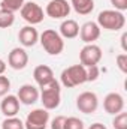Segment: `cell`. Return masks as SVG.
I'll return each mask as SVG.
<instances>
[{
  "mask_svg": "<svg viewBox=\"0 0 127 129\" xmlns=\"http://www.w3.org/2000/svg\"><path fill=\"white\" fill-rule=\"evenodd\" d=\"M97 26L111 32H118L126 26V17L123 12L115 9H105L97 17Z\"/></svg>",
  "mask_w": 127,
  "mask_h": 129,
  "instance_id": "obj_1",
  "label": "cell"
},
{
  "mask_svg": "<svg viewBox=\"0 0 127 129\" xmlns=\"http://www.w3.org/2000/svg\"><path fill=\"white\" fill-rule=\"evenodd\" d=\"M39 99L43 105L45 110H55L60 107L61 102V89H60V83L57 80L51 81L49 84L40 87L39 92Z\"/></svg>",
  "mask_w": 127,
  "mask_h": 129,
  "instance_id": "obj_2",
  "label": "cell"
},
{
  "mask_svg": "<svg viewBox=\"0 0 127 129\" xmlns=\"http://www.w3.org/2000/svg\"><path fill=\"white\" fill-rule=\"evenodd\" d=\"M60 81L66 89H72V87L87 83V68L82 66L81 63L66 68L60 75Z\"/></svg>",
  "mask_w": 127,
  "mask_h": 129,
  "instance_id": "obj_3",
  "label": "cell"
},
{
  "mask_svg": "<svg viewBox=\"0 0 127 129\" xmlns=\"http://www.w3.org/2000/svg\"><path fill=\"white\" fill-rule=\"evenodd\" d=\"M39 42L49 56H58L64 50L63 38L60 36V33L52 29H46L42 32V35H39Z\"/></svg>",
  "mask_w": 127,
  "mask_h": 129,
  "instance_id": "obj_4",
  "label": "cell"
},
{
  "mask_svg": "<svg viewBox=\"0 0 127 129\" xmlns=\"http://www.w3.org/2000/svg\"><path fill=\"white\" fill-rule=\"evenodd\" d=\"M20 14L23 17V20L26 23H29V26H36L39 23L43 21V9L36 3V2H26L23 5V8L20 9Z\"/></svg>",
  "mask_w": 127,
  "mask_h": 129,
  "instance_id": "obj_5",
  "label": "cell"
},
{
  "mask_svg": "<svg viewBox=\"0 0 127 129\" xmlns=\"http://www.w3.org/2000/svg\"><path fill=\"white\" fill-rule=\"evenodd\" d=\"M102 48L96 44H85L82 50L79 51V62L82 66L90 68V66H97L102 60Z\"/></svg>",
  "mask_w": 127,
  "mask_h": 129,
  "instance_id": "obj_6",
  "label": "cell"
},
{
  "mask_svg": "<svg viewBox=\"0 0 127 129\" xmlns=\"http://www.w3.org/2000/svg\"><path fill=\"white\" fill-rule=\"evenodd\" d=\"M49 123V113L45 108H36L27 114L24 129H46Z\"/></svg>",
  "mask_w": 127,
  "mask_h": 129,
  "instance_id": "obj_7",
  "label": "cell"
},
{
  "mask_svg": "<svg viewBox=\"0 0 127 129\" xmlns=\"http://www.w3.org/2000/svg\"><path fill=\"white\" fill-rule=\"evenodd\" d=\"M70 9V3L67 0H49L45 8V14L52 20H63L69 17Z\"/></svg>",
  "mask_w": 127,
  "mask_h": 129,
  "instance_id": "obj_8",
  "label": "cell"
},
{
  "mask_svg": "<svg viewBox=\"0 0 127 129\" xmlns=\"http://www.w3.org/2000/svg\"><path fill=\"white\" fill-rule=\"evenodd\" d=\"M76 108L84 114H93L99 108V98L94 92H82L76 98Z\"/></svg>",
  "mask_w": 127,
  "mask_h": 129,
  "instance_id": "obj_9",
  "label": "cell"
},
{
  "mask_svg": "<svg viewBox=\"0 0 127 129\" xmlns=\"http://www.w3.org/2000/svg\"><path fill=\"white\" fill-rule=\"evenodd\" d=\"M103 108L108 114L115 116V114H118L124 110V98L118 92H111L103 99Z\"/></svg>",
  "mask_w": 127,
  "mask_h": 129,
  "instance_id": "obj_10",
  "label": "cell"
},
{
  "mask_svg": "<svg viewBox=\"0 0 127 129\" xmlns=\"http://www.w3.org/2000/svg\"><path fill=\"white\" fill-rule=\"evenodd\" d=\"M8 64L12 69H15V71L24 69L29 64V54H27V51L24 48H20V47L12 48L9 56H8Z\"/></svg>",
  "mask_w": 127,
  "mask_h": 129,
  "instance_id": "obj_11",
  "label": "cell"
},
{
  "mask_svg": "<svg viewBox=\"0 0 127 129\" xmlns=\"http://www.w3.org/2000/svg\"><path fill=\"white\" fill-rule=\"evenodd\" d=\"M18 101L20 104H24V105H33L39 101V89L34 87L33 84H23L20 89H18Z\"/></svg>",
  "mask_w": 127,
  "mask_h": 129,
  "instance_id": "obj_12",
  "label": "cell"
},
{
  "mask_svg": "<svg viewBox=\"0 0 127 129\" xmlns=\"http://www.w3.org/2000/svg\"><path fill=\"white\" fill-rule=\"evenodd\" d=\"M79 36H81L82 42L94 44V41H97L100 38V27L94 21H87L79 27Z\"/></svg>",
  "mask_w": 127,
  "mask_h": 129,
  "instance_id": "obj_13",
  "label": "cell"
},
{
  "mask_svg": "<svg viewBox=\"0 0 127 129\" xmlns=\"http://www.w3.org/2000/svg\"><path fill=\"white\" fill-rule=\"evenodd\" d=\"M0 111L5 117H14L20 111V101L17 95H6L0 102Z\"/></svg>",
  "mask_w": 127,
  "mask_h": 129,
  "instance_id": "obj_14",
  "label": "cell"
},
{
  "mask_svg": "<svg viewBox=\"0 0 127 129\" xmlns=\"http://www.w3.org/2000/svg\"><path fill=\"white\" fill-rule=\"evenodd\" d=\"M33 78H34V81L37 83L39 87H43V86H46V84H49L51 81L55 80L54 78V72H52V69L48 64L36 66L34 71H33Z\"/></svg>",
  "mask_w": 127,
  "mask_h": 129,
  "instance_id": "obj_15",
  "label": "cell"
},
{
  "mask_svg": "<svg viewBox=\"0 0 127 129\" xmlns=\"http://www.w3.org/2000/svg\"><path fill=\"white\" fill-rule=\"evenodd\" d=\"M18 39H20V44L26 48L34 47L39 41V33L34 29V26H24L18 33Z\"/></svg>",
  "mask_w": 127,
  "mask_h": 129,
  "instance_id": "obj_16",
  "label": "cell"
},
{
  "mask_svg": "<svg viewBox=\"0 0 127 129\" xmlns=\"http://www.w3.org/2000/svg\"><path fill=\"white\" fill-rule=\"evenodd\" d=\"M79 35V24L75 20L66 18L60 24V36L63 39H73Z\"/></svg>",
  "mask_w": 127,
  "mask_h": 129,
  "instance_id": "obj_17",
  "label": "cell"
},
{
  "mask_svg": "<svg viewBox=\"0 0 127 129\" xmlns=\"http://www.w3.org/2000/svg\"><path fill=\"white\" fill-rule=\"evenodd\" d=\"M70 8L79 15H88L94 9V0H70Z\"/></svg>",
  "mask_w": 127,
  "mask_h": 129,
  "instance_id": "obj_18",
  "label": "cell"
},
{
  "mask_svg": "<svg viewBox=\"0 0 127 129\" xmlns=\"http://www.w3.org/2000/svg\"><path fill=\"white\" fill-rule=\"evenodd\" d=\"M15 23V15L11 11L0 8V29H8Z\"/></svg>",
  "mask_w": 127,
  "mask_h": 129,
  "instance_id": "obj_19",
  "label": "cell"
},
{
  "mask_svg": "<svg viewBox=\"0 0 127 129\" xmlns=\"http://www.w3.org/2000/svg\"><path fill=\"white\" fill-rule=\"evenodd\" d=\"M2 129H24V122L21 119H18L17 116L6 117L2 122Z\"/></svg>",
  "mask_w": 127,
  "mask_h": 129,
  "instance_id": "obj_20",
  "label": "cell"
},
{
  "mask_svg": "<svg viewBox=\"0 0 127 129\" xmlns=\"http://www.w3.org/2000/svg\"><path fill=\"white\" fill-rule=\"evenodd\" d=\"M24 3H26V0H2L0 2V8L15 14L17 11H20L23 8Z\"/></svg>",
  "mask_w": 127,
  "mask_h": 129,
  "instance_id": "obj_21",
  "label": "cell"
},
{
  "mask_svg": "<svg viewBox=\"0 0 127 129\" xmlns=\"http://www.w3.org/2000/svg\"><path fill=\"white\" fill-rule=\"evenodd\" d=\"M112 126H114V129H127V113L121 111V113L115 114V117L112 120Z\"/></svg>",
  "mask_w": 127,
  "mask_h": 129,
  "instance_id": "obj_22",
  "label": "cell"
},
{
  "mask_svg": "<svg viewBox=\"0 0 127 129\" xmlns=\"http://www.w3.org/2000/svg\"><path fill=\"white\" fill-rule=\"evenodd\" d=\"M64 129H84V122L78 117H66Z\"/></svg>",
  "mask_w": 127,
  "mask_h": 129,
  "instance_id": "obj_23",
  "label": "cell"
},
{
  "mask_svg": "<svg viewBox=\"0 0 127 129\" xmlns=\"http://www.w3.org/2000/svg\"><path fill=\"white\" fill-rule=\"evenodd\" d=\"M11 90V81L8 77L5 75H0V98L6 96Z\"/></svg>",
  "mask_w": 127,
  "mask_h": 129,
  "instance_id": "obj_24",
  "label": "cell"
},
{
  "mask_svg": "<svg viewBox=\"0 0 127 129\" xmlns=\"http://www.w3.org/2000/svg\"><path fill=\"white\" fill-rule=\"evenodd\" d=\"M117 66L123 74H127V53H121L117 56Z\"/></svg>",
  "mask_w": 127,
  "mask_h": 129,
  "instance_id": "obj_25",
  "label": "cell"
},
{
  "mask_svg": "<svg viewBox=\"0 0 127 129\" xmlns=\"http://www.w3.org/2000/svg\"><path fill=\"white\" fill-rule=\"evenodd\" d=\"M100 75L99 66H90L87 68V81H96Z\"/></svg>",
  "mask_w": 127,
  "mask_h": 129,
  "instance_id": "obj_26",
  "label": "cell"
},
{
  "mask_svg": "<svg viewBox=\"0 0 127 129\" xmlns=\"http://www.w3.org/2000/svg\"><path fill=\"white\" fill-rule=\"evenodd\" d=\"M64 120L66 116H55L51 120V129H64Z\"/></svg>",
  "mask_w": 127,
  "mask_h": 129,
  "instance_id": "obj_27",
  "label": "cell"
},
{
  "mask_svg": "<svg viewBox=\"0 0 127 129\" xmlns=\"http://www.w3.org/2000/svg\"><path fill=\"white\" fill-rule=\"evenodd\" d=\"M111 5L114 6L115 11H120V12H124L127 9V0H111Z\"/></svg>",
  "mask_w": 127,
  "mask_h": 129,
  "instance_id": "obj_28",
  "label": "cell"
},
{
  "mask_svg": "<svg viewBox=\"0 0 127 129\" xmlns=\"http://www.w3.org/2000/svg\"><path fill=\"white\" fill-rule=\"evenodd\" d=\"M127 33H123V36H121V48L124 50V51H127Z\"/></svg>",
  "mask_w": 127,
  "mask_h": 129,
  "instance_id": "obj_29",
  "label": "cell"
},
{
  "mask_svg": "<svg viewBox=\"0 0 127 129\" xmlns=\"http://www.w3.org/2000/svg\"><path fill=\"white\" fill-rule=\"evenodd\" d=\"M88 129H108L103 123H93V125H90V128Z\"/></svg>",
  "mask_w": 127,
  "mask_h": 129,
  "instance_id": "obj_30",
  "label": "cell"
},
{
  "mask_svg": "<svg viewBox=\"0 0 127 129\" xmlns=\"http://www.w3.org/2000/svg\"><path fill=\"white\" fill-rule=\"evenodd\" d=\"M5 71H6V62L3 59H0V75H3Z\"/></svg>",
  "mask_w": 127,
  "mask_h": 129,
  "instance_id": "obj_31",
  "label": "cell"
}]
</instances>
